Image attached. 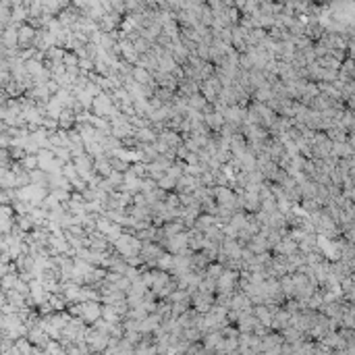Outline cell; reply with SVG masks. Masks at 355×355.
Listing matches in <instances>:
<instances>
[{"label":"cell","instance_id":"11","mask_svg":"<svg viewBox=\"0 0 355 355\" xmlns=\"http://www.w3.org/2000/svg\"><path fill=\"white\" fill-rule=\"evenodd\" d=\"M345 185H347L345 189H347V193H349V187H353V179H347V181H345ZM351 197L355 199V189H353V191H351Z\"/></svg>","mask_w":355,"mask_h":355},{"label":"cell","instance_id":"5","mask_svg":"<svg viewBox=\"0 0 355 355\" xmlns=\"http://www.w3.org/2000/svg\"><path fill=\"white\" fill-rule=\"evenodd\" d=\"M299 250V245H297V241H293L291 237H287L285 241H280V243H276V252H278V256H285V258H291L295 252Z\"/></svg>","mask_w":355,"mask_h":355},{"label":"cell","instance_id":"10","mask_svg":"<svg viewBox=\"0 0 355 355\" xmlns=\"http://www.w3.org/2000/svg\"><path fill=\"white\" fill-rule=\"evenodd\" d=\"M135 137L139 139V141H154V133H152V129H139V131L135 133Z\"/></svg>","mask_w":355,"mask_h":355},{"label":"cell","instance_id":"2","mask_svg":"<svg viewBox=\"0 0 355 355\" xmlns=\"http://www.w3.org/2000/svg\"><path fill=\"white\" fill-rule=\"evenodd\" d=\"M93 110H96L98 116L110 114V118H112V116L118 114V110H114V102L110 100L108 93H100L98 98H93Z\"/></svg>","mask_w":355,"mask_h":355},{"label":"cell","instance_id":"8","mask_svg":"<svg viewBox=\"0 0 355 355\" xmlns=\"http://www.w3.org/2000/svg\"><path fill=\"white\" fill-rule=\"evenodd\" d=\"M204 118H206L208 129H222V125H224V116L220 112H208Z\"/></svg>","mask_w":355,"mask_h":355},{"label":"cell","instance_id":"7","mask_svg":"<svg viewBox=\"0 0 355 355\" xmlns=\"http://www.w3.org/2000/svg\"><path fill=\"white\" fill-rule=\"evenodd\" d=\"M189 106H191V110H208V100L204 98V93H193V96H189Z\"/></svg>","mask_w":355,"mask_h":355},{"label":"cell","instance_id":"1","mask_svg":"<svg viewBox=\"0 0 355 355\" xmlns=\"http://www.w3.org/2000/svg\"><path fill=\"white\" fill-rule=\"evenodd\" d=\"M114 247H116V252L121 254L123 258H129V260H131L133 256L141 254V250H144V243H141V241L137 239V237L123 233L121 237H118V241H114Z\"/></svg>","mask_w":355,"mask_h":355},{"label":"cell","instance_id":"9","mask_svg":"<svg viewBox=\"0 0 355 355\" xmlns=\"http://www.w3.org/2000/svg\"><path fill=\"white\" fill-rule=\"evenodd\" d=\"M75 121H77V116L73 114V110H67V108H65V112L61 114V118H58V123H61V127H63V129L71 127Z\"/></svg>","mask_w":355,"mask_h":355},{"label":"cell","instance_id":"6","mask_svg":"<svg viewBox=\"0 0 355 355\" xmlns=\"http://www.w3.org/2000/svg\"><path fill=\"white\" fill-rule=\"evenodd\" d=\"M118 48H121V54L125 56L127 63H139L137 61V50H135V44L133 42H121V44H118Z\"/></svg>","mask_w":355,"mask_h":355},{"label":"cell","instance_id":"4","mask_svg":"<svg viewBox=\"0 0 355 355\" xmlns=\"http://www.w3.org/2000/svg\"><path fill=\"white\" fill-rule=\"evenodd\" d=\"M235 274L233 272H222V276L216 280V291L218 293H231L233 291V285H235Z\"/></svg>","mask_w":355,"mask_h":355},{"label":"cell","instance_id":"3","mask_svg":"<svg viewBox=\"0 0 355 355\" xmlns=\"http://www.w3.org/2000/svg\"><path fill=\"white\" fill-rule=\"evenodd\" d=\"M214 195H216V199H218V206L222 208V210H231L233 206H235V193L231 191V189H227V187H218V189H214Z\"/></svg>","mask_w":355,"mask_h":355}]
</instances>
